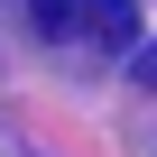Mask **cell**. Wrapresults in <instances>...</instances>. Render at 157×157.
Returning a JSON list of instances; mask_svg holds the SVG:
<instances>
[{
    "label": "cell",
    "instance_id": "obj_1",
    "mask_svg": "<svg viewBox=\"0 0 157 157\" xmlns=\"http://www.w3.org/2000/svg\"><path fill=\"white\" fill-rule=\"evenodd\" d=\"M28 28L56 46L120 56V46H139V0H28Z\"/></svg>",
    "mask_w": 157,
    "mask_h": 157
},
{
    "label": "cell",
    "instance_id": "obj_2",
    "mask_svg": "<svg viewBox=\"0 0 157 157\" xmlns=\"http://www.w3.org/2000/svg\"><path fill=\"white\" fill-rule=\"evenodd\" d=\"M129 74H139V83L157 93V46H139V65H129Z\"/></svg>",
    "mask_w": 157,
    "mask_h": 157
}]
</instances>
